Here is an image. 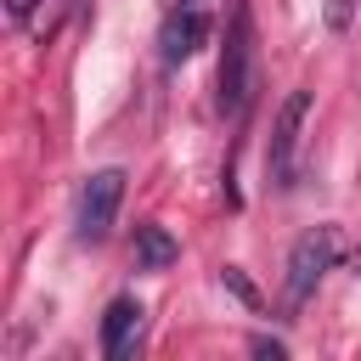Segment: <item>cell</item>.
<instances>
[{"instance_id":"cell-2","label":"cell","mask_w":361,"mask_h":361,"mask_svg":"<svg viewBox=\"0 0 361 361\" xmlns=\"http://www.w3.org/2000/svg\"><path fill=\"white\" fill-rule=\"evenodd\" d=\"M333 259H338V231H333V226H316V231H305V237L293 243V254H288L282 305H288V310H299V305L316 293V282L333 271Z\"/></svg>"},{"instance_id":"cell-7","label":"cell","mask_w":361,"mask_h":361,"mask_svg":"<svg viewBox=\"0 0 361 361\" xmlns=\"http://www.w3.org/2000/svg\"><path fill=\"white\" fill-rule=\"evenodd\" d=\"M175 259H180V243L158 220H141L135 226V271H169Z\"/></svg>"},{"instance_id":"cell-11","label":"cell","mask_w":361,"mask_h":361,"mask_svg":"<svg viewBox=\"0 0 361 361\" xmlns=\"http://www.w3.org/2000/svg\"><path fill=\"white\" fill-rule=\"evenodd\" d=\"M344 17H350V6H344V0H333V6H327V23H333V28H344Z\"/></svg>"},{"instance_id":"cell-5","label":"cell","mask_w":361,"mask_h":361,"mask_svg":"<svg viewBox=\"0 0 361 361\" xmlns=\"http://www.w3.org/2000/svg\"><path fill=\"white\" fill-rule=\"evenodd\" d=\"M141 316H147V310H141L130 293L102 310V355H107V361H130V355H135V344H141Z\"/></svg>"},{"instance_id":"cell-8","label":"cell","mask_w":361,"mask_h":361,"mask_svg":"<svg viewBox=\"0 0 361 361\" xmlns=\"http://www.w3.org/2000/svg\"><path fill=\"white\" fill-rule=\"evenodd\" d=\"M220 282H226V288H231V293H237L243 305H259V293H254V282H248V276H243L237 265H220Z\"/></svg>"},{"instance_id":"cell-1","label":"cell","mask_w":361,"mask_h":361,"mask_svg":"<svg viewBox=\"0 0 361 361\" xmlns=\"http://www.w3.org/2000/svg\"><path fill=\"white\" fill-rule=\"evenodd\" d=\"M214 102H220L226 118H243L248 102H254V23H248V11H237L231 28H226V45H220V96Z\"/></svg>"},{"instance_id":"cell-10","label":"cell","mask_w":361,"mask_h":361,"mask_svg":"<svg viewBox=\"0 0 361 361\" xmlns=\"http://www.w3.org/2000/svg\"><path fill=\"white\" fill-rule=\"evenodd\" d=\"M34 6H39V0H6V11H11V23H28V17H34Z\"/></svg>"},{"instance_id":"cell-6","label":"cell","mask_w":361,"mask_h":361,"mask_svg":"<svg viewBox=\"0 0 361 361\" xmlns=\"http://www.w3.org/2000/svg\"><path fill=\"white\" fill-rule=\"evenodd\" d=\"M209 39V17L203 11H169L164 17V28H158V56L175 68V62H186V56H197V45Z\"/></svg>"},{"instance_id":"cell-3","label":"cell","mask_w":361,"mask_h":361,"mask_svg":"<svg viewBox=\"0 0 361 361\" xmlns=\"http://www.w3.org/2000/svg\"><path fill=\"white\" fill-rule=\"evenodd\" d=\"M305 118H310V90H288V102L271 118V141H265V180L271 186H293V158H299Z\"/></svg>"},{"instance_id":"cell-4","label":"cell","mask_w":361,"mask_h":361,"mask_svg":"<svg viewBox=\"0 0 361 361\" xmlns=\"http://www.w3.org/2000/svg\"><path fill=\"white\" fill-rule=\"evenodd\" d=\"M118 203H124V169L85 175V186H79V220H73L79 243H102L113 231V220H118Z\"/></svg>"},{"instance_id":"cell-9","label":"cell","mask_w":361,"mask_h":361,"mask_svg":"<svg viewBox=\"0 0 361 361\" xmlns=\"http://www.w3.org/2000/svg\"><path fill=\"white\" fill-rule=\"evenodd\" d=\"M248 350H254V355H271V361H282V355H288V344H282V338H265V333H259Z\"/></svg>"}]
</instances>
